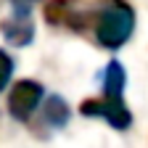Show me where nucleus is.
Returning a JSON list of instances; mask_svg holds the SVG:
<instances>
[{
  "mask_svg": "<svg viewBox=\"0 0 148 148\" xmlns=\"http://www.w3.org/2000/svg\"><path fill=\"white\" fill-rule=\"evenodd\" d=\"M92 29V40L101 48L116 50L135 32V11L127 0H98L87 8L85 29Z\"/></svg>",
  "mask_w": 148,
  "mask_h": 148,
  "instance_id": "f257e3e1",
  "label": "nucleus"
},
{
  "mask_svg": "<svg viewBox=\"0 0 148 148\" xmlns=\"http://www.w3.org/2000/svg\"><path fill=\"white\" fill-rule=\"evenodd\" d=\"M79 114L82 116H92V119H103L114 130H130L132 127V114L124 103V98H111V95H101V98H87L79 103Z\"/></svg>",
  "mask_w": 148,
  "mask_h": 148,
  "instance_id": "f03ea898",
  "label": "nucleus"
},
{
  "mask_svg": "<svg viewBox=\"0 0 148 148\" xmlns=\"http://www.w3.org/2000/svg\"><path fill=\"white\" fill-rule=\"evenodd\" d=\"M42 95H45V87L34 79H21L16 82L11 95H8V111L16 122H29L32 114L42 103Z\"/></svg>",
  "mask_w": 148,
  "mask_h": 148,
  "instance_id": "7ed1b4c3",
  "label": "nucleus"
},
{
  "mask_svg": "<svg viewBox=\"0 0 148 148\" xmlns=\"http://www.w3.org/2000/svg\"><path fill=\"white\" fill-rule=\"evenodd\" d=\"M42 13L48 18V24L64 27L71 32H85V16L87 8H79L74 0H48L42 5Z\"/></svg>",
  "mask_w": 148,
  "mask_h": 148,
  "instance_id": "20e7f679",
  "label": "nucleus"
},
{
  "mask_svg": "<svg viewBox=\"0 0 148 148\" xmlns=\"http://www.w3.org/2000/svg\"><path fill=\"white\" fill-rule=\"evenodd\" d=\"M0 34L16 48H24L34 40V21L27 8H13V13L0 21Z\"/></svg>",
  "mask_w": 148,
  "mask_h": 148,
  "instance_id": "39448f33",
  "label": "nucleus"
},
{
  "mask_svg": "<svg viewBox=\"0 0 148 148\" xmlns=\"http://www.w3.org/2000/svg\"><path fill=\"white\" fill-rule=\"evenodd\" d=\"M69 116H71V111H69V103L61 98V95H50L45 103H42V122L53 130H61L69 124Z\"/></svg>",
  "mask_w": 148,
  "mask_h": 148,
  "instance_id": "423d86ee",
  "label": "nucleus"
},
{
  "mask_svg": "<svg viewBox=\"0 0 148 148\" xmlns=\"http://www.w3.org/2000/svg\"><path fill=\"white\" fill-rule=\"evenodd\" d=\"M124 85H127V74L119 61H108L103 69V95L111 98H124Z\"/></svg>",
  "mask_w": 148,
  "mask_h": 148,
  "instance_id": "0eeeda50",
  "label": "nucleus"
},
{
  "mask_svg": "<svg viewBox=\"0 0 148 148\" xmlns=\"http://www.w3.org/2000/svg\"><path fill=\"white\" fill-rule=\"evenodd\" d=\"M11 77H13V58H11L3 48H0V92L8 87Z\"/></svg>",
  "mask_w": 148,
  "mask_h": 148,
  "instance_id": "6e6552de",
  "label": "nucleus"
},
{
  "mask_svg": "<svg viewBox=\"0 0 148 148\" xmlns=\"http://www.w3.org/2000/svg\"><path fill=\"white\" fill-rule=\"evenodd\" d=\"M13 3V8H27V11H32V5L37 3V0H11Z\"/></svg>",
  "mask_w": 148,
  "mask_h": 148,
  "instance_id": "1a4fd4ad",
  "label": "nucleus"
}]
</instances>
